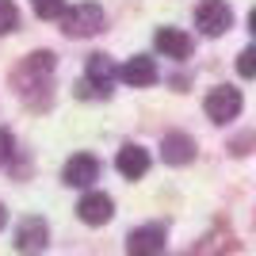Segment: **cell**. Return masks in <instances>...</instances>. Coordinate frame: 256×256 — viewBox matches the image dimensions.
Segmentation results:
<instances>
[{
    "mask_svg": "<svg viewBox=\"0 0 256 256\" xmlns=\"http://www.w3.org/2000/svg\"><path fill=\"white\" fill-rule=\"evenodd\" d=\"M115 76H118V69L111 65V58H107V54H92V58H88L84 80H76V96H84V100H104V96H111Z\"/></svg>",
    "mask_w": 256,
    "mask_h": 256,
    "instance_id": "obj_1",
    "label": "cell"
},
{
    "mask_svg": "<svg viewBox=\"0 0 256 256\" xmlns=\"http://www.w3.org/2000/svg\"><path fill=\"white\" fill-rule=\"evenodd\" d=\"M62 31L69 34V38H92V34H100L104 31V8H100L96 0H84V4L65 8Z\"/></svg>",
    "mask_w": 256,
    "mask_h": 256,
    "instance_id": "obj_2",
    "label": "cell"
},
{
    "mask_svg": "<svg viewBox=\"0 0 256 256\" xmlns=\"http://www.w3.org/2000/svg\"><path fill=\"white\" fill-rule=\"evenodd\" d=\"M54 65H58V58H54L50 50H34L27 62L16 69V92H23V96H31L34 88H46V80H50L54 73Z\"/></svg>",
    "mask_w": 256,
    "mask_h": 256,
    "instance_id": "obj_3",
    "label": "cell"
},
{
    "mask_svg": "<svg viewBox=\"0 0 256 256\" xmlns=\"http://www.w3.org/2000/svg\"><path fill=\"white\" fill-rule=\"evenodd\" d=\"M241 92H237L234 84H218V88H210V96H206V115H210V122H234L237 115H241Z\"/></svg>",
    "mask_w": 256,
    "mask_h": 256,
    "instance_id": "obj_4",
    "label": "cell"
},
{
    "mask_svg": "<svg viewBox=\"0 0 256 256\" xmlns=\"http://www.w3.org/2000/svg\"><path fill=\"white\" fill-rule=\"evenodd\" d=\"M195 27L203 34H210V38H218V34H226L234 27V12H230L226 0H203L195 8Z\"/></svg>",
    "mask_w": 256,
    "mask_h": 256,
    "instance_id": "obj_5",
    "label": "cell"
},
{
    "mask_svg": "<svg viewBox=\"0 0 256 256\" xmlns=\"http://www.w3.org/2000/svg\"><path fill=\"white\" fill-rule=\"evenodd\" d=\"M46 241H50V230H46V222L38 218V214L20 218V226H16V252L38 256V252L46 248Z\"/></svg>",
    "mask_w": 256,
    "mask_h": 256,
    "instance_id": "obj_6",
    "label": "cell"
},
{
    "mask_svg": "<svg viewBox=\"0 0 256 256\" xmlns=\"http://www.w3.org/2000/svg\"><path fill=\"white\" fill-rule=\"evenodd\" d=\"M100 176V164L92 153H73V157L65 160V168H62V180L69 184V188H88V184Z\"/></svg>",
    "mask_w": 256,
    "mask_h": 256,
    "instance_id": "obj_7",
    "label": "cell"
},
{
    "mask_svg": "<svg viewBox=\"0 0 256 256\" xmlns=\"http://www.w3.org/2000/svg\"><path fill=\"white\" fill-rule=\"evenodd\" d=\"M164 248V230L160 226H142L126 237V256H160Z\"/></svg>",
    "mask_w": 256,
    "mask_h": 256,
    "instance_id": "obj_8",
    "label": "cell"
},
{
    "mask_svg": "<svg viewBox=\"0 0 256 256\" xmlns=\"http://www.w3.org/2000/svg\"><path fill=\"white\" fill-rule=\"evenodd\" d=\"M76 214H80V222H88V226H104V222H111L115 203H111V195H104V192H88L84 199L76 203Z\"/></svg>",
    "mask_w": 256,
    "mask_h": 256,
    "instance_id": "obj_9",
    "label": "cell"
},
{
    "mask_svg": "<svg viewBox=\"0 0 256 256\" xmlns=\"http://www.w3.org/2000/svg\"><path fill=\"white\" fill-rule=\"evenodd\" d=\"M153 46H157L164 58H176V62H184V58H192V38L184 31H176V27H160L157 38H153Z\"/></svg>",
    "mask_w": 256,
    "mask_h": 256,
    "instance_id": "obj_10",
    "label": "cell"
},
{
    "mask_svg": "<svg viewBox=\"0 0 256 256\" xmlns=\"http://www.w3.org/2000/svg\"><path fill=\"white\" fill-rule=\"evenodd\" d=\"M115 168L126 176V180H142L146 172H150V153L142 150V146H122L115 157Z\"/></svg>",
    "mask_w": 256,
    "mask_h": 256,
    "instance_id": "obj_11",
    "label": "cell"
},
{
    "mask_svg": "<svg viewBox=\"0 0 256 256\" xmlns=\"http://www.w3.org/2000/svg\"><path fill=\"white\" fill-rule=\"evenodd\" d=\"M118 76H122L130 88H146V84H153V80H157V65H153V58L138 54V58H130V62L118 69Z\"/></svg>",
    "mask_w": 256,
    "mask_h": 256,
    "instance_id": "obj_12",
    "label": "cell"
},
{
    "mask_svg": "<svg viewBox=\"0 0 256 256\" xmlns=\"http://www.w3.org/2000/svg\"><path fill=\"white\" fill-rule=\"evenodd\" d=\"M160 157L168 160V164H188V160H195V142L188 138V134H164V142H160Z\"/></svg>",
    "mask_w": 256,
    "mask_h": 256,
    "instance_id": "obj_13",
    "label": "cell"
},
{
    "mask_svg": "<svg viewBox=\"0 0 256 256\" xmlns=\"http://www.w3.org/2000/svg\"><path fill=\"white\" fill-rule=\"evenodd\" d=\"M31 8L38 20H62L65 16V0H31Z\"/></svg>",
    "mask_w": 256,
    "mask_h": 256,
    "instance_id": "obj_14",
    "label": "cell"
},
{
    "mask_svg": "<svg viewBox=\"0 0 256 256\" xmlns=\"http://www.w3.org/2000/svg\"><path fill=\"white\" fill-rule=\"evenodd\" d=\"M16 27H20V8L12 0H0V38L8 31H16Z\"/></svg>",
    "mask_w": 256,
    "mask_h": 256,
    "instance_id": "obj_15",
    "label": "cell"
},
{
    "mask_svg": "<svg viewBox=\"0 0 256 256\" xmlns=\"http://www.w3.org/2000/svg\"><path fill=\"white\" fill-rule=\"evenodd\" d=\"M237 73H241V76H256V46L241 50V58H237Z\"/></svg>",
    "mask_w": 256,
    "mask_h": 256,
    "instance_id": "obj_16",
    "label": "cell"
},
{
    "mask_svg": "<svg viewBox=\"0 0 256 256\" xmlns=\"http://www.w3.org/2000/svg\"><path fill=\"white\" fill-rule=\"evenodd\" d=\"M8 157H12V134H8V130H0V164H4Z\"/></svg>",
    "mask_w": 256,
    "mask_h": 256,
    "instance_id": "obj_17",
    "label": "cell"
},
{
    "mask_svg": "<svg viewBox=\"0 0 256 256\" xmlns=\"http://www.w3.org/2000/svg\"><path fill=\"white\" fill-rule=\"evenodd\" d=\"M248 31L256 34V8H252V16H248Z\"/></svg>",
    "mask_w": 256,
    "mask_h": 256,
    "instance_id": "obj_18",
    "label": "cell"
},
{
    "mask_svg": "<svg viewBox=\"0 0 256 256\" xmlns=\"http://www.w3.org/2000/svg\"><path fill=\"white\" fill-rule=\"evenodd\" d=\"M4 218H8V214H4V203H0V226H4Z\"/></svg>",
    "mask_w": 256,
    "mask_h": 256,
    "instance_id": "obj_19",
    "label": "cell"
}]
</instances>
